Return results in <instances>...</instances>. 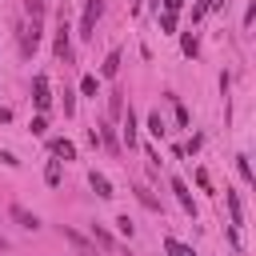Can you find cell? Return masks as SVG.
Instances as JSON below:
<instances>
[{"label":"cell","mask_w":256,"mask_h":256,"mask_svg":"<svg viewBox=\"0 0 256 256\" xmlns=\"http://www.w3.org/2000/svg\"><path fill=\"white\" fill-rule=\"evenodd\" d=\"M100 16H104V0H84V16H80V36L84 40H92Z\"/></svg>","instance_id":"obj_1"},{"label":"cell","mask_w":256,"mask_h":256,"mask_svg":"<svg viewBox=\"0 0 256 256\" xmlns=\"http://www.w3.org/2000/svg\"><path fill=\"white\" fill-rule=\"evenodd\" d=\"M40 24H44V20H28V24L20 28V52H24V56H32V52L40 48Z\"/></svg>","instance_id":"obj_2"},{"label":"cell","mask_w":256,"mask_h":256,"mask_svg":"<svg viewBox=\"0 0 256 256\" xmlns=\"http://www.w3.org/2000/svg\"><path fill=\"white\" fill-rule=\"evenodd\" d=\"M72 28H68V12L60 8V28H56V40H52V48H56V56H68L72 52V36H68Z\"/></svg>","instance_id":"obj_3"},{"label":"cell","mask_w":256,"mask_h":256,"mask_svg":"<svg viewBox=\"0 0 256 256\" xmlns=\"http://www.w3.org/2000/svg\"><path fill=\"white\" fill-rule=\"evenodd\" d=\"M32 104H36V112H44V108L52 104V88H48V76H44V72L32 80Z\"/></svg>","instance_id":"obj_4"},{"label":"cell","mask_w":256,"mask_h":256,"mask_svg":"<svg viewBox=\"0 0 256 256\" xmlns=\"http://www.w3.org/2000/svg\"><path fill=\"white\" fill-rule=\"evenodd\" d=\"M8 216H12L20 228H28V232H36V228H40V216H36V212H28V208H20V204H12V208H8Z\"/></svg>","instance_id":"obj_5"},{"label":"cell","mask_w":256,"mask_h":256,"mask_svg":"<svg viewBox=\"0 0 256 256\" xmlns=\"http://www.w3.org/2000/svg\"><path fill=\"white\" fill-rule=\"evenodd\" d=\"M48 152H52V156H60V160H76V144H72L68 136H56V140H48Z\"/></svg>","instance_id":"obj_6"},{"label":"cell","mask_w":256,"mask_h":256,"mask_svg":"<svg viewBox=\"0 0 256 256\" xmlns=\"http://www.w3.org/2000/svg\"><path fill=\"white\" fill-rule=\"evenodd\" d=\"M88 184H92V192H96V196H104V200H112V196H116V192H112V180H108L104 172H96V168L88 172Z\"/></svg>","instance_id":"obj_7"},{"label":"cell","mask_w":256,"mask_h":256,"mask_svg":"<svg viewBox=\"0 0 256 256\" xmlns=\"http://www.w3.org/2000/svg\"><path fill=\"white\" fill-rule=\"evenodd\" d=\"M172 192H176V200H180V208H184L188 216H196V200H192V192H188V184H184L180 176L172 180Z\"/></svg>","instance_id":"obj_8"},{"label":"cell","mask_w":256,"mask_h":256,"mask_svg":"<svg viewBox=\"0 0 256 256\" xmlns=\"http://www.w3.org/2000/svg\"><path fill=\"white\" fill-rule=\"evenodd\" d=\"M60 232H64V240H68L80 256H92V240H84V236H80V232H72V228H60Z\"/></svg>","instance_id":"obj_9"},{"label":"cell","mask_w":256,"mask_h":256,"mask_svg":"<svg viewBox=\"0 0 256 256\" xmlns=\"http://www.w3.org/2000/svg\"><path fill=\"white\" fill-rule=\"evenodd\" d=\"M116 72H120V48H112V52L104 56V64H100V76H108V80H112Z\"/></svg>","instance_id":"obj_10"},{"label":"cell","mask_w":256,"mask_h":256,"mask_svg":"<svg viewBox=\"0 0 256 256\" xmlns=\"http://www.w3.org/2000/svg\"><path fill=\"white\" fill-rule=\"evenodd\" d=\"M124 140H128V148H136V112L132 108L124 112Z\"/></svg>","instance_id":"obj_11"},{"label":"cell","mask_w":256,"mask_h":256,"mask_svg":"<svg viewBox=\"0 0 256 256\" xmlns=\"http://www.w3.org/2000/svg\"><path fill=\"white\" fill-rule=\"evenodd\" d=\"M148 132H152L156 140H164V116H160V108L148 112Z\"/></svg>","instance_id":"obj_12"},{"label":"cell","mask_w":256,"mask_h":256,"mask_svg":"<svg viewBox=\"0 0 256 256\" xmlns=\"http://www.w3.org/2000/svg\"><path fill=\"white\" fill-rule=\"evenodd\" d=\"M164 248H168V256H196V252H192L188 244H180L176 236H168V240H164Z\"/></svg>","instance_id":"obj_13"},{"label":"cell","mask_w":256,"mask_h":256,"mask_svg":"<svg viewBox=\"0 0 256 256\" xmlns=\"http://www.w3.org/2000/svg\"><path fill=\"white\" fill-rule=\"evenodd\" d=\"M236 172H240V180L244 184H252L256 176H252V164H248V156H236Z\"/></svg>","instance_id":"obj_14"},{"label":"cell","mask_w":256,"mask_h":256,"mask_svg":"<svg viewBox=\"0 0 256 256\" xmlns=\"http://www.w3.org/2000/svg\"><path fill=\"white\" fill-rule=\"evenodd\" d=\"M132 192L140 196V204H144V208H152V212H160V200H156V196H152L148 188H132Z\"/></svg>","instance_id":"obj_15"},{"label":"cell","mask_w":256,"mask_h":256,"mask_svg":"<svg viewBox=\"0 0 256 256\" xmlns=\"http://www.w3.org/2000/svg\"><path fill=\"white\" fill-rule=\"evenodd\" d=\"M24 12L28 20H44V0H24Z\"/></svg>","instance_id":"obj_16"},{"label":"cell","mask_w":256,"mask_h":256,"mask_svg":"<svg viewBox=\"0 0 256 256\" xmlns=\"http://www.w3.org/2000/svg\"><path fill=\"white\" fill-rule=\"evenodd\" d=\"M180 48H184V56H196V52H200V40H196L192 32H184V40H180Z\"/></svg>","instance_id":"obj_17"},{"label":"cell","mask_w":256,"mask_h":256,"mask_svg":"<svg viewBox=\"0 0 256 256\" xmlns=\"http://www.w3.org/2000/svg\"><path fill=\"white\" fill-rule=\"evenodd\" d=\"M44 180H48L52 188L60 184V160H48V168H44Z\"/></svg>","instance_id":"obj_18"},{"label":"cell","mask_w":256,"mask_h":256,"mask_svg":"<svg viewBox=\"0 0 256 256\" xmlns=\"http://www.w3.org/2000/svg\"><path fill=\"white\" fill-rule=\"evenodd\" d=\"M96 88H100V80H96V76H84V80H80V92H84V96H92V100H96Z\"/></svg>","instance_id":"obj_19"},{"label":"cell","mask_w":256,"mask_h":256,"mask_svg":"<svg viewBox=\"0 0 256 256\" xmlns=\"http://www.w3.org/2000/svg\"><path fill=\"white\" fill-rule=\"evenodd\" d=\"M160 16V28L164 32H176V12H156Z\"/></svg>","instance_id":"obj_20"},{"label":"cell","mask_w":256,"mask_h":256,"mask_svg":"<svg viewBox=\"0 0 256 256\" xmlns=\"http://www.w3.org/2000/svg\"><path fill=\"white\" fill-rule=\"evenodd\" d=\"M28 128H32V136H44V132H48V120H44V112H40V116H32V124H28Z\"/></svg>","instance_id":"obj_21"},{"label":"cell","mask_w":256,"mask_h":256,"mask_svg":"<svg viewBox=\"0 0 256 256\" xmlns=\"http://www.w3.org/2000/svg\"><path fill=\"white\" fill-rule=\"evenodd\" d=\"M92 240H96L100 248H112V236H108L104 228H96V224H92Z\"/></svg>","instance_id":"obj_22"},{"label":"cell","mask_w":256,"mask_h":256,"mask_svg":"<svg viewBox=\"0 0 256 256\" xmlns=\"http://www.w3.org/2000/svg\"><path fill=\"white\" fill-rule=\"evenodd\" d=\"M108 112H112V116H120V112H124V100H120V92H112V100H108Z\"/></svg>","instance_id":"obj_23"},{"label":"cell","mask_w":256,"mask_h":256,"mask_svg":"<svg viewBox=\"0 0 256 256\" xmlns=\"http://www.w3.org/2000/svg\"><path fill=\"white\" fill-rule=\"evenodd\" d=\"M100 140L112 148V152H120V144H116V136H112V128H100Z\"/></svg>","instance_id":"obj_24"},{"label":"cell","mask_w":256,"mask_h":256,"mask_svg":"<svg viewBox=\"0 0 256 256\" xmlns=\"http://www.w3.org/2000/svg\"><path fill=\"white\" fill-rule=\"evenodd\" d=\"M72 112H76V96L64 88V116H72Z\"/></svg>","instance_id":"obj_25"},{"label":"cell","mask_w":256,"mask_h":256,"mask_svg":"<svg viewBox=\"0 0 256 256\" xmlns=\"http://www.w3.org/2000/svg\"><path fill=\"white\" fill-rule=\"evenodd\" d=\"M228 208H232V228H236V224H240V200L228 196Z\"/></svg>","instance_id":"obj_26"},{"label":"cell","mask_w":256,"mask_h":256,"mask_svg":"<svg viewBox=\"0 0 256 256\" xmlns=\"http://www.w3.org/2000/svg\"><path fill=\"white\" fill-rule=\"evenodd\" d=\"M116 228H120V236H132V220L128 216H116Z\"/></svg>","instance_id":"obj_27"},{"label":"cell","mask_w":256,"mask_h":256,"mask_svg":"<svg viewBox=\"0 0 256 256\" xmlns=\"http://www.w3.org/2000/svg\"><path fill=\"white\" fill-rule=\"evenodd\" d=\"M184 8V0H164V12H180Z\"/></svg>","instance_id":"obj_28"},{"label":"cell","mask_w":256,"mask_h":256,"mask_svg":"<svg viewBox=\"0 0 256 256\" xmlns=\"http://www.w3.org/2000/svg\"><path fill=\"white\" fill-rule=\"evenodd\" d=\"M0 248H4V236H0Z\"/></svg>","instance_id":"obj_29"}]
</instances>
